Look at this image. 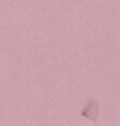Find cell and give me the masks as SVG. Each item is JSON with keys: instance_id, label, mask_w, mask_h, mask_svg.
I'll list each match as a JSON object with an SVG mask.
<instances>
[{"instance_id": "6da1fadb", "label": "cell", "mask_w": 120, "mask_h": 126, "mask_svg": "<svg viewBox=\"0 0 120 126\" xmlns=\"http://www.w3.org/2000/svg\"><path fill=\"white\" fill-rule=\"evenodd\" d=\"M98 112H100V107H98L97 100L95 99H89L86 102V104L84 106V109L81 110V115L88 119H90L92 122H95L98 117Z\"/></svg>"}]
</instances>
